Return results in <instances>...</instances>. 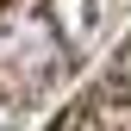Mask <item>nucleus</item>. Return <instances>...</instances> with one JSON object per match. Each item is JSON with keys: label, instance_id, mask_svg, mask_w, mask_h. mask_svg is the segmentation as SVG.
Here are the masks:
<instances>
[{"label": "nucleus", "instance_id": "f257e3e1", "mask_svg": "<svg viewBox=\"0 0 131 131\" xmlns=\"http://www.w3.org/2000/svg\"><path fill=\"white\" fill-rule=\"evenodd\" d=\"M50 131H131V38L106 56V69L56 112Z\"/></svg>", "mask_w": 131, "mask_h": 131}]
</instances>
